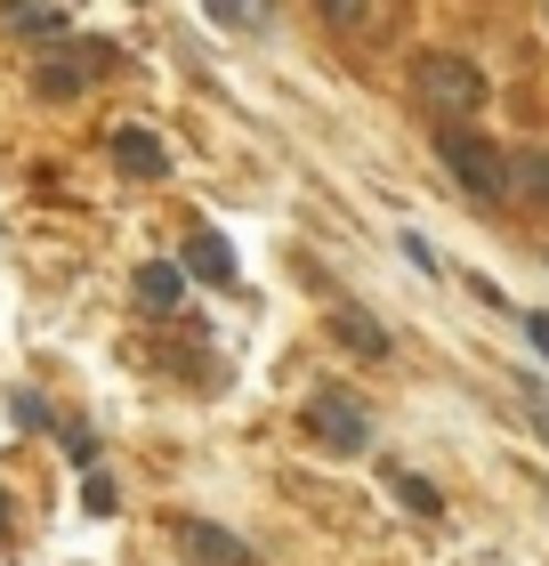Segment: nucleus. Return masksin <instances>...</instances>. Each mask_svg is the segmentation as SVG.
I'll return each instance as SVG.
<instances>
[{
    "mask_svg": "<svg viewBox=\"0 0 549 566\" xmlns=\"http://www.w3.org/2000/svg\"><path fill=\"white\" fill-rule=\"evenodd\" d=\"M517 324H526V340H534V348L549 356V316H517Z\"/></svg>",
    "mask_w": 549,
    "mask_h": 566,
    "instance_id": "15",
    "label": "nucleus"
},
{
    "mask_svg": "<svg viewBox=\"0 0 549 566\" xmlns=\"http://www.w3.org/2000/svg\"><path fill=\"white\" fill-rule=\"evenodd\" d=\"M436 154H444V170H453L477 202H502L509 195V154L493 138H477L468 122H461V130H436Z\"/></svg>",
    "mask_w": 549,
    "mask_h": 566,
    "instance_id": "2",
    "label": "nucleus"
},
{
    "mask_svg": "<svg viewBox=\"0 0 549 566\" xmlns=\"http://www.w3.org/2000/svg\"><path fill=\"white\" fill-rule=\"evenodd\" d=\"M299 429L316 437V446H331V453H363V446H372V421H363V405L339 397V389L307 397V405H299Z\"/></svg>",
    "mask_w": 549,
    "mask_h": 566,
    "instance_id": "3",
    "label": "nucleus"
},
{
    "mask_svg": "<svg viewBox=\"0 0 549 566\" xmlns=\"http://www.w3.org/2000/svg\"><path fill=\"white\" fill-rule=\"evenodd\" d=\"M331 332H339V340H348L356 356H388V332H380L372 316H363V307H339V316H331Z\"/></svg>",
    "mask_w": 549,
    "mask_h": 566,
    "instance_id": "10",
    "label": "nucleus"
},
{
    "mask_svg": "<svg viewBox=\"0 0 549 566\" xmlns=\"http://www.w3.org/2000/svg\"><path fill=\"white\" fill-rule=\"evenodd\" d=\"M509 187H526L534 202H549V146H526V154H509Z\"/></svg>",
    "mask_w": 549,
    "mask_h": 566,
    "instance_id": "11",
    "label": "nucleus"
},
{
    "mask_svg": "<svg viewBox=\"0 0 549 566\" xmlns=\"http://www.w3.org/2000/svg\"><path fill=\"white\" fill-rule=\"evenodd\" d=\"M170 543L187 551V566H258V558H251V543H234L226 526L194 518V510H178V518H170Z\"/></svg>",
    "mask_w": 549,
    "mask_h": 566,
    "instance_id": "4",
    "label": "nucleus"
},
{
    "mask_svg": "<svg viewBox=\"0 0 549 566\" xmlns=\"http://www.w3.org/2000/svg\"><path fill=\"white\" fill-rule=\"evenodd\" d=\"M388 494H397V502L412 510V518H444V494H436L429 478H412V470H397V461H388Z\"/></svg>",
    "mask_w": 549,
    "mask_h": 566,
    "instance_id": "9",
    "label": "nucleus"
},
{
    "mask_svg": "<svg viewBox=\"0 0 549 566\" xmlns=\"http://www.w3.org/2000/svg\"><path fill=\"white\" fill-rule=\"evenodd\" d=\"M397 251H404V260H412V268H429V275H436V251H429V235H404Z\"/></svg>",
    "mask_w": 549,
    "mask_h": 566,
    "instance_id": "14",
    "label": "nucleus"
},
{
    "mask_svg": "<svg viewBox=\"0 0 549 566\" xmlns=\"http://www.w3.org/2000/svg\"><path fill=\"white\" fill-rule=\"evenodd\" d=\"M82 502H89V518H114V502H122V494H114V478H106V470H89V478H82Z\"/></svg>",
    "mask_w": 549,
    "mask_h": 566,
    "instance_id": "13",
    "label": "nucleus"
},
{
    "mask_svg": "<svg viewBox=\"0 0 549 566\" xmlns=\"http://www.w3.org/2000/svg\"><path fill=\"white\" fill-rule=\"evenodd\" d=\"M114 163H122L129 178H162V170H170V146L154 138V130H114Z\"/></svg>",
    "mask_w": 549,
    "mask_h": 566,
    "instance_id": "7",
    "label": "nucleus"
},
{
    "mask_svg": "<svg viewBox=\"0 0 549 566\" xmlns=\"http://www.w3.org/2000/svg\"><path fill=\"white\" fill-rule=\"evenodd\" d=\"M178 275H194V283H234V251H226V235L194 227V235H187V260H178Z\"/></svg>",
    "mask_w": 549,
    "mask_h": 566,
    "instance_id": "6",
    "label": "nucleus"
},
{
    "mask_svg": "<svg viewBox=\"0 0 549 566\" xmlns=\"http://www.w3.org/2000/svg\"><path fill=\"white\" fill-rule=\"evenodd\" d=\"M412 90H421L429 114H444V130H461V122L485 106V73H477V57H461V49H429V57L412 65Z\"/></svg>",
    "mask_w": 549,
    "mask_h": 566,
    "instance_id": "1",
    "label": "nucleus"
},
{
    "mask_svg": "<svg viewBox=\"0 0 549 566\" xmlns=\"http://www.w3.org/2000/svg\"><path fill=\"white\" fill-rule=\"evenodd\" d=\"M9 24H17V33H41V41H57V33H65V9H17Z\"/></svg>",
    "mask_w": 549,
    "mask_h": 566,
    "instance_id": "12",
    "label": "nucleus"
},
{
    "mask_svg": "<svg viewBox=\"0 0 549 566\" xmlns=\"http://www.w3.org/2000/svg\"><path fill=\"white\" fill-rule=\"evenodd\" d=\"M187 300V275H178V260H146L138 268V307H154V316H162V307H178Z\"/></svg>",
    "mask_w": 549,
    "mask_h": 566,
    "instance_id": "8",
    "label": "nucleus"
},
{
    "mask_svg": "<svg viewBox=\"0 0 549 566\" xmlns=\"http://www.w3.org/2000/svg\"><path fill=\"white\" fill-rule=\"evenodd\" d=\"M106 65H114V49H65V57H49L33 82H41V97H73L89 73H106Z\"/></svg>",
    "mask_w": 549,
    "mask_h": 566,
    "instance_id": "5",
    "label": "nucleus"
},
{
    "mask_svg": "<svg viewBox=\"0 0 549 566\" xmlns=\"http://www.w3.org/2000/svg\"><path fill=\"white\" fill-rule=\"evenodd\" d=\"M0 543H9V494H0Z\"/></svg>",
    "mask_w": 549,
    "mask_h": 566,
    "instance_id": "16",
    "label": "nucleus"
}]
</instances>
